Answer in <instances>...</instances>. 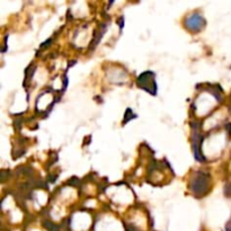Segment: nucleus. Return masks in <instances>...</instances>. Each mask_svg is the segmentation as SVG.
<instances>
[{"instance_id":"f257e3e1","label":"nucleus","mask_w":231,"mask_h":231,"mask_svg":"<svg viewBox=\"0 0 231 231\" xmlns=\"http://www.w3.org/2000/svg\"><path fill=\"white\" fill-rule=\"evenodd\" d=\"M230 110H231V107H230Z\"/></svg>"}]
</instances>
